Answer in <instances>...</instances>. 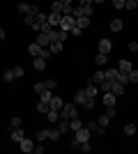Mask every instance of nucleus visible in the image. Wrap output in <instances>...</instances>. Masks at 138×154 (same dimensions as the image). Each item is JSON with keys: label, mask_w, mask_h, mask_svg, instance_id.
<instances>
[{"label": "nucleus", "mask_w": 138, "mask_h": 154, "mask_svg": "<svg viewBox=\"0 0 138 154\" xmlns=\"http://www.w3.org/2000/svg\"><path fill=\"white\" fill-rule=\"evenodd\" d=\"M46 21H48V16H46V14H41V12H37V14L26 16V26L37 28V30H39V26H41V23H46Z\"/></svg>", "instance_id": "obj_1"}, {"label": "nucleus", "mask_w": 138, "mask_h": 154, "mask_svg": "<svg viewBox=\"0 0 138 154\" xmlns=\"http://www.w3.org/2000/svg\"><path fill=\"white\" fill-rule=\"evenodd\" d=\"M60 117H62V120H74V117H78L76 103H65V106L60 108Z\"/></svg>", "instance_id": "obj_2"}, {"label": "nucleus", "mask_w": 138, "mask_h": 154, "mask_svg": "<svg viewBox=\"0 0 138 154\" xmlns=\"http://www.w3.org/2000/svg\"><path fill=\"white\" fill-rule=\"evenodd\" d=\"M60 30H67V32H72V28H76V19L74 16H62L60 19Z\"/></svg>", "instance_id": "obj_3"}, {"label": "nucleus", "mask_w": 138, "mask_h": 154, "mask_svg": "<svg viewBox=\"0 0 138 154\" xmlns=\"http://www.w3.org/2000/svg\"><path fill=\"white\" fill-rule=\"evenodd\" d=\"M39 9H37V5H30V2H19V14H23V16H30V14H37Z\"/></svg>", "instance_id": "obj_4"}, {"label": "nucleus", "mask_w": 138, "mask_h": 154, "mask_svg": "<svg viewBox=\"0 0 138 154\" xmlns=\"http://www.w3.org/2000/svg\"><path fill=\"white\" fill-rule=\"evenodd\" d=\"M90 134H92V131L87 127H81L78 131H76V140H78V143H87V140H90Z\"/></svg>", "instance_id": "obj_5"}, {"label": "nucleus", "mask_w": 138, "mask_h": 154, "mask_svg": "<svg viewBox=\"0 0 138 154\" xmlns=\"http://www.w3.org/2000/svg\"><path fill=\"white\" fill-rule=\"evenodd\" d=\"M51 35H46V32H39V35H37V39H35V42H37V44L41 46V48H48V44H51Z\"/></svg>", "instance_id": "obj_6"}, {"label": "nucleus", "mask_w": 138, "mask_h": 154, "mask_svg": "<svg viewBox=\"0 0 138 154\" xmlns=\"http://www.w3.org/2000/svg\"><path fill=\"white\" fill-rule=\"evenodd\" d=\"M113 51V42L111 39H101V42H99V53H106V55H108V53Z\"/></svg>", "instance_id": "obj_7"}, {"label": "nucleus", "mask_w": 138, "mask_h": 154, "mask_svg": "<svg viewBox=\"0 0 138 154\" xmlns=\"http://www.w3.org/2000/svg\"><path fill=\"white\" fill-rule=\"evenodd\" d=\"M19 147H21V152H26V154H30L35 149V143L30 140V138H23V140L19 143Z\"/></svg>", "instance_id": "obj_8"}, {"label": "nucleus", "mask_w": 138, "mask_h": 154, "mask_svg": "<svg viewBox=\"0 0 138 154\" xmlns=\"http://www.w3.org/2000/svg\"><path fill=\"white\" fill-rule=\"evenodd\" d=\"M85 101H87V92L85 90H78L76 94H74V103H76V106H83Z\"/></svg>", "instance_id": "obj_9"}, {"label": "nucleus", "mask_w": 138, "mask_h": 154, "mask_svg": "<svg viewBox=\"0 0 138 154\" xmlns=\"http://www.w3.org/2000/svg\"><path fill=\"white\" fill-rule=\"evenodd\" d=\"M32 67H35L37 71H44V69H46V58H41V55L32 58Z\"/></svg>", "instance_id": "obj_10"}, {"label": "nucleus", "mask_w": 138, "mask_h": 154, "mask_svg": "<svg viewBox=\"0 0 138 154\" xmlns=\"http://www.w3.org/2000/svg\"><path fill=\"white\" fill-rule=\"evenodd\" d=\"M41 51H44V48H41V46L37 44V42H32V44L28 46V53H30L32 58H37V55H41Z\"/></svg>", "instance_id": "obj_11"}, {"label": "nucleus", "mask_w": 138, "mask_h": 154, "mask_svg": "<svg viewBox=\"0 0 138 154\" xmlns=\"http://www.w3.org/2000/svg\"><path fill=\"white\" fill-rule=\"evenodd\" d=\"M111 92H113L115 97H122V94H124V85H122V83H118V81H113V85H111Z\"/></svg>", "instance_id": "obj_12"}, {"label": "nucleus", "mask_w": 138, "mask_h": 154, "mask_svg": "<svg viewBox=\"0 0 138 154\" xmlns=\"http://www.w3.org/2000/svg\"><path fill=\"white\" fill-rule=\"evenodd\" d=\"M115 99H118V97L113 94V92H104V106H106V108L115 106Z\"/></svg>", "instance_id": "obj_13"}, {"label": "nucleus", "mask_w": 138, "mask_h": 154, "mask_svg": "<svg viewBox=\"0 0 138 154\" xmlns=\"http://www.w3.org/2000/svg\"><path fill=\"white\" fill-rule=\"evenodd\" d=\"M48 106H51L53 110H60L62 106H65V101H62L60 97H51V101H48Z\"/></svg>", "instance_id": "obj_14"}, {"label": "nucleus", "mask_w": 138, "mask_h": 154, "mask_svg": "<svg viewBox=\"0 0 138 154\" xmlns=\"http://www.w3.org/2000/svg\"><path fill=\"white\" fill-rule=\"evenodd\" d=\"M23 138H26V134H23L19 127H14V129H12V140H14V143H21Z\"/></svg>", "instance_id": "obj_15"}, {"label": "nucleus", "mask_w": 138, "mask_h": 154, "mask_svg": "<svg viewBox=\"0 0 138 154\" xmlns=\"http://www.w3.org/2000/svg\"><path fill=\"white\" fill-rule=\"evenodd\" d=\"M51 37H53V39H58V42H65V39L69 37V32H67V30H53V32H51Z\"/></svg>", "instance_id": "obj_16"}, {"label": "nucleus", "mask_w": 138, "mask_h": 154, "mask_svg": "<svg viewBox=\"0 0 138 154\" xmlns=\"http://www.w3.org/2000/svg\"><path fill=\"white\" fill-rule=\"evenodd\" d=\"M104 81H106V71H94V74H92V83L94 85L104 83Z\"/></svg>", "instance_id": "obj_17"}, {"label": "nucleus", "mask_w": 138, "mask_h": 154, "mask_svg": "<svg viewBox=\"0 0 138 154\" xmlns=\"http://www.w3.org/2000/svg\"><path fill=\"white\" fill-rule=\"evenodd\" d=\"M46 120H48V122H51V124H55V122H58V120H60V110H48V113H46Z\"/></svg>", "instance_id": "obj_18"}, {"label": "nucleus", "mask_w": 138, "mask_h": 154, "mask_svg": "<svg viewBox=\"0 0 138 154\" xmlns=\"http://www.w3.org/2000/svg\"><path fill=\"white\" fill-rule=\"evenodd\" d=\"M60 19H62V14H58V12H51V14H48V23H51L53 28L60 26Z\"/></svg>", "instance_id": "obj_19"}, {"label": "nucleus", "mask_w": 138, "mask_h": 154, "mask_svg": "<svg viewBox=\"0 0 138 154\" xmlns=\"http://www.w3.org/2000/svg\"><path fill=\"white\" fill-rule=\"evenodd\" d=\"M87 26H90V16H78V19H76V28L85 30Z\"/></svg>", "instance_id": "obj_20"}, {"label": "nucleus", "mask_w": 138, "mask_h": 154, "mask_svg": "<svg viewBox=\"0 0 138 154\" xmlns=\"http://www.w3.org/2000/svg\"><path fill=\"white\" fill-rule=\"evenodd\" d=\"M48 51H51V53H60V51H62V42H58V39H51Z\"/></svg>", "instance_id": "obj_21"}, {"label": "nucleus", "mask_w": 138, "mask_h": 154, "mask_svg": "<svg viewBox=\"0 0 138 154\" xmlns=\"http://www.w3.org/2000/svg\"><path fill=\"white\" fill-rule=\"evenodd\" d=\"M58 131L60 134H69V120H62V117H60L58 120Z\"/></svg>", "instance_id": "obj_22"}, {"label": "nucleus", "mask_w": 138, "mask_h": 154, "mask_svg": "<svg viewBox=\"0 0 138 154\" xmlns=\"http://www.w3.org/2000/svg\"><path fill=\"white\" fill-rule=\"evenodd\" d=\"M122 28H124L122 19H113V21H111V32H120Z\"/></svg>", "instance_id": "obj_23"}, {"label": "nucleus", "mask_w": 138, "mask_h": 154, "mask_svg": "<svg viewBox=\"0 0 138 154\" xmlns=\"http://www.w3.org/2000/svg\"><path fill=\"white\" fill-rule=\"evenodd\" d=\"M85 92H87V97H92V99H94V97L99 94V85H94V83H87Z\"/></svg>", "instance_id": "obj_24"}, {"label": "nucleus", "mask_w": 138, "mask_h": 154, "mask_svg": "<svg viewBox=\"0 0 138 154\" xmlns=\"http://www.w3.org/2000/svg\"><path fill=\"white\" fill-rule=\"evenodd\" d=\"M118 69H120V71H124V74H129V71H131L133 67H131V62H129V60H120Z\"/></svg>", "instance_id": "obj_25"}, {"label": "nucleus", "mask_w": 138, "mask_h": 154, "mask_svg": "<svg viewBox=\"0 0 138 154\" xmlns=\"http://www.w3.org/2000/svg\"><path fill=\"white\" fill-rule=\"evenodd\" d=\"M115 81H118V83H122V85L131 83V81H129V74H124V71H120V69H118V76H115Z\"/></svg>", "instance_id": "obj_26"}, {"label": "nucleus", "mask_w": 138, "mask_h": 154, "mask_svg": "<svg viewBox=\"0 0 138 154\" xmlns=\"http://www.w3.org/2000/svg\"><path fill=\"white\" fill-rule=\"evenodd\" d=\"M81 127H83V122H81L78 117H74V120H69V131H74V134H76V131H78Z\"/></svg>", "instance_id": "obj_27"}, {"label": "nucleus", "mask_w": 138, "mask_h": 154, "mask_svg": "<svg viewBox=\"0 0 138 154\" xmlns=\"http://www.w3.org/2000/svg\"><path fill=\"white\" fill-rule=\"evenodd\" d=\"M97 124H99V127H101V129H106V127H108V124H111V117H108V115H106V113H104V115H101V117H99V120H97Z\"/></svg>", "instance_id": "obj_28"}, {"label": "nucleus", "mask_w": 138, "mask_h": 154, "mask_svg": "<svg viewBox=\"0 0 138 154\" xmlns=\"http://www.w3.org/2000/svg\"><path fill=\"white\" fill-rule=\"evenodd\" d=\"M62 7H65V5H62L60 0H53V2H51V12H58V14H62Z\"/></svg>", "instance_id": "obj_29"}, {"label": "nucleus", "mask_w": 138, "mask_h": 154, "mask_svg": "<svg viewBox=\"0 0 138 154\" xmlns=\"http://www.w3.org/2000/svg\"><path fill=\"white\" fill-rule=\"evenodd\" d=\"M111 85H113V81H108V78H106L104 83H99V92H111Z\"/></svg>", "instance_id": "obj_30"}, {"label": "nucleus", "mask_w": 138, "mask_h": 154, "mask_svg": "<svg viewBox=\"0 0 138 154\" xmlns=\"http://www.w3.org/2000/svg\"><path fill=\"white\" fill-rule=\"evenodd\" d=\"M48 140V129H41V131H37V143H44Z\"/></svg>", "instance_id": "obj_31"}, {"label": "nucleus", "mask_w": 138, "mask_h": 154, "mask_svg": "<svg viewBox=\"0 0 138 154\" xmlns=\"http://www.w3.org/2000/svg\"><path fill=\"white\" fill-rule=\"evenodd\" d=\"M106 60H108V55H106V53H97V58H94V62H97L99 67H104V64H106Z\"/></svg>", "instance_id": "obj_32"}, {"label": "nucleus", "mask_w": 138, "mask_h": 154, "mask_svg": "<svg viewBox=\"0 0 138 154\" xmlns=\"http://www.w3.org/2000/svg\"><path fill=\"white\" fill-rule=\"evenodd\" d=\"M37 110H39V113H44V115H46V113L51 110V106H48V103H46V101H41V99H39V103H37Z\"/></svg>", "instance_id": "obj_33"}, {"label": "nucleus", "mask_w": 138, "mask_h": 154, "mask_svg": "<svg viewBox=\"0 0 138 154\" xmlns=\"http://www.w3.org/2000/svg\"><path fill=\"white\" fill-rule=\"evenodd\" d=\"M53 30H55V28H53L51 23H48V21H46V23H41V26H39V32H46V35H51Z\"/></svg>", "instance_id": "obj_34"}, {"label": "nucleus", "mask_w": 138, "mask_h": 154, "mask_svg": "<svg viewBox=\"0 0 138 154\" xmlns=\"http://www.w3.org/2000/svg\"><path fill=\"white\" fill-rule=\"evenodd\" d=\"M2 81H5V83H12L14 81V69H7L5 74H2Z\"/></svg>", "instance_id": "obj_35"}, {"label": "nucleus", "mask_w": 138, "mask_h": 154, "mask_svg": "<svg viewBox=\"0 0 138 154\" xmlns=\"http://www.w3.org/2000/svg\"><path fill=\"white\" fill-rule=\"evenodd\" d=\"M44 85L48 88V90H55V88H58V81H55V78H46Z\"/></svg>", "instance_id": "obj_36"}, {"label": "nucleus", "mask_w": 138, "mask_h": 154, "mask_svg": "<svg viewBox=\"0 0 138 154\" xmlns=\"http://www.w3.org/2000/svg\"><path fill=\"white\" fill-rule=\"evenodd\" d=\"M124 9L133 12V9H138V2H136V0H127V2H124Z\"/></svg>", "instance_id": "obj_37"}, {"label": "nucleus", "mask_w": 138, "mask_h": 154, "mask_svg": "<svg viewBox=\"0 0 138 154\" xmlns=\"http://www.w3.org/2000/svg\"><path fill=\"white\" fill-rule=\"evenodd\" d=\"M124 134L127 136H136V124H124Z\"/></svg>", "instance_id": "obj_38"}, {"label": "nucleus", "mask_w": 138, "mask_h": 154, "mask_svg": "<svg viewBox=\"0 0 138 154\" xmlns=\"http://www.w3.org/2000/svg\"><path fill=\"white\" fill-rule=\"evenodd\" d=\"M60 136H62V134H60L58 129H48V138H51V140H58Z\"/></svg>", "instance_id": "obj_39"}, {"label": "nucleus", "mask_w": 138, "mask_h": 154, "mask_svg": "<svg viewBox=\"0 0 138 154\" xmlns=\"http://www.w3.org/2000/svg\"><path fill=\"white\" fill-rule=\"evenodd\" d=\"M46 90H48V88L44 85V81H41V83H35V92H37V94H41V92H46Z\"/></svg>", "instance_id": "obj_40"}, {"label": "nucleus", "mask_w": 138, "mask_h": 154, "mask_svg": "<svg viewBox=\"0 0 138 154\" xmlns=\"http://www.w3.org/2000/svg\"><path fill=\"white\" fill-rule=\"evenodd\" d=\"M23 74H26V69H23L21 64H19V67H14V78H21Z\"/></svg>", "instance_id": "obj_41"}, {"label": "nucleus", "mask_w": 138, "mask_h": 154, "mask_svg": "<svg viewBox=\"0 0 138 154\" xmlns=\"http://www.w3.org/2000/svg\"><path fill=\"white\" fill-rule=\"evenodd\" d=\"M115 76H118V69H106V78L108 81H115Z\"/></svg>", "instance_id": "obj_42"}, {"label": "nucleus", "mask_w": 138, "mask_h": 154, "mask_svg": "<svg viewBox=\"0 0 138 154\" xmlns=\"http://www.w3.org/2000/svg\"><path fill=\"white\" fill-rule=\"evenodd\" d=\"M51 90H46V92H41V94H39V99H41V101H46V103H48V101H51Z\"/></svg>", "instance_id": "obj_43"}, {"label": "nucleus", "mask_w": 138, "mask_h": 154, "mask_svg": "<svg viewBox=\"0 0 138 154\" xmlns=\"http://www.w3.org/2000/svg\"><path fill=\"white\" fill-rule=\"evenodd\" d=\"M129 81H131V83H138V69H131V71H129Z\"/></svg>", "instance_id": "obj_44"}, {"label": "nucleus", "mask_w": 138, "mask_h": 154, "mask_svg": "<svg viewBox=\"0 0 138 154\" xmlns=\"http://www.w3.org/2000/svg\"><path fill=\"white\" fill-rule=\"evenodd\" d=\"M69 147H72V149H81V143L76 140V136H74L72 140H69Z\"/></svg>", "instance_id": "obj_45"}, {"label": "nucleus", "mask_w": 138, "mask_h": 154, "mask_svg": "<svg viewBox=\"0 0 138 154\" xmlns=\"http://www.w3.org/2000/svg\"><path fill=\"white\" fill-rule=\"evenodd\" d=\"M81 149H83L85 154H90V152H92V145H90V140H87V143H81Z\"/></svg>", "instance_id": "obj_46"}, {"label": "nucleus", "mask_w": 138, "mask_h": 154, "mask_svg": "<svg viewBox=\"0 0 138 154\" xmlns=\"http://www.w3.org/2000/svg\"><path fill=\"white\" fill-rule=\"evenodd\" d=\"M124 2L127 0H113V7H115V9H124Z\"/></svg>", "instance_id": "obj_47"}, {"label": "nucleus", "mask_w": 138, "mask_h": 154, "mask_svg": "<svg viewBox=\"0 0 138 154\" xmlns=\"http://www.w3.org/2000/svg\"><path fill=\"white\" fill-rule=\"evenodd\" d=\"M35 154H44V145L41 143H35V149H32Z\"/></svg>", "instance_id": "obj_48"}, {"label": "nucleus", "mask_w": 138, "mask_h": 154, "mask_svg": "<svg viewBox=\"0 0 138 154\" xmlns=\"http://www.w3.org/2000/svg\"><path fill=\"white\" fill-rule=\"evenodd\" d=\"M9 124H12V129H14V127H21V117H19V115H14Z\"/></svg>", "instance_id": "obj_49"}, {"label": "nucleus", "mask_w": 138, "mask_h": 154, "mask_svg": "<svg viewBox=\"0 0 138 154\" xmlns=\"http://www.w3.org/2000/svg\"><path fill=\"white\" fill-rule=\"evenodd\" d=\"M115 113H118V110H115V106H111V108H106V115L111 117V120L115 117Z\"/></svg>", "instance_id": "obj_50"}, {"label": "nucleus", "mask_w": 138, "mask_h": 154, "mask_svg": "<svg viewBox=\"0 0 138 154\" xmlns=\"http://www.w3.org/2000/svg\"><path fill=\"white\" fill-rule=\"evenodd\" d=\"M83 106H85V108H94V99H92V97H87V101L83 103Z\"/></svg>", "instance_id": "obj_51"}, {"label": "nucleus", "mask_w": 138, "mask_h": 154, "mask_svg": "<svg viewBox=\"0 0 138 154\" xmlns=\"http://www.w3.org/2000/svg\"><path fill=\"white\" fill-rule=\"evenodd\" d=\"M129 51H131V53H138V42H131V44H129Z\"/></svg>", "instance_id": "obj_52"}, {"label": "nucleus", "mask_w": 138, "mask_h": 154, "mask_svg": "<svg viewBox=\"0 0 138 154\" xmlns=\"http://www.w3.org/2000/svg\"><path fill=\"white\" fill-rule=\"evenodd\" d=\"M81 32H83L81 28H72V35H74V37H81Z\"/></svg>", "instance_id": "obj_53"}, {"label": "nucleus", "mask_w": 138, "mask_h": 154, "mask_svg": "<svg viewBox=\"0 0 138 154\" xmlns=\"http://www.w3.org/2000/svg\"><path fill=\"white\" fill-rule=\"evenodd\" d=\"M81 5H92V0H81Z\"/></svg>", "instance_id": "obj_54"}, {"label": "nucleus", "mask_w": 138, "mask_h": 154, "mask_svg": "<svg viewBox=\"0 0 138 154\" xmlns=\"http://www.w3.org/2000/svg\"><path fill=\"white\" fill-rule=\"evenodd\" d=\"M2 39H5V30H2V28H0V42H2Z\"/></svg>", "instance_id": "obj_55"}, {"label": "nucleus", "mask_w": 138, "mask_h": 154, "mask_svg": "<svg viewBox=\"0 0 138 154\" xmlns=\"http://www.w3.org/2000/svg\"><path fill=\"white\" fill-rule=\"evenodd\" d=\"M60 2H62V5H72V0H60Z\"/></svg>", "instance_id": "obj_56"}, {"label": "nucleus", "mask_w": 138, "mask_h": 154, "mask_svg": "<svg viewBox=\"0 0 138 154\" xmlns=\"http://www.w3.org/2000/svg\"><path fill=\"white\" fill-rule=\"evenodd\" d=\"M94 2H104V0H92V5H94Z\"/></svg>", "instance_id": "obj_57"}, {"label": "nucleus", "mask_w": 138, "mask_h": 154, "mask_svg": "<svg viewBox=\"0 0 138 154\" xmlns=\"http://www.w3.org/2000/svg\"><path fill=\"white\" fill-rule=\"evenodd\" d=\"M136 2H138V0H136Z\"/></svg>", "instance_id": "obj_58"}]
</instances>
